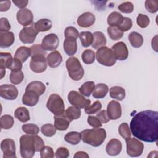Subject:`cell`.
Here are the masks:
<instances>
[{
  "mask_svg": "<svg viewBox=\"0 0 158 158\" xmlns=\"http://www.w3.org/2000/svg\"><path fill=\"white\" fill-rule=\"evenodd\" d=\"M130 129L139 140L153 143L158 139V112L146 110L137 113L131 119Z\"/></svg>",
  "mask_w": 158,
  "mask_h": 158,
  "instance_id": "cell-1",
  "label": "cell"
},
{
  "mask_svg": "<svg viewBox=\"0 0 158 158\" xmlns=\"http://www.w3.org/2000/svg\"><path fill=\"white\" fill-rule=\"evenodd\" d=\"M44 146L43 139L37 135H23L20 138V152L23 158H31L35 152H39Z\"/></svg>",
  "mask_w": 158,
  "mask_h": 158,
  "instance_id": "cell-2",
  "label": "cell"
},
{
  "mask_svg": "<svg viewBox=\"0 0 158 158\" xmlns=\"http://www.w3.org/2000/svg\"><path fill=\"white\" fill-rule=\"evenodd\" d=\"M82 141L94 147L101 146L106 138V131L104 128H94L92 129H86L81 133Z\"/></svg>",
  "mask_w": 158,
  "mask_h": 158,
  "instance_id": "cell-3",
  "label": "cell"
},
{
  "mask_svg": "<svg viewBox=\"0 0 158 158\" xmlns=\"http://www.w3.org/2000/svg\"><path fill=\"white\" fill-rule=\"evenodd\" d=\"M65 64L69 75L73 80L78 81L83 78L85 73L84 69L77 57H69Z\"/></svg>",
  "mask_w": 158,
  "mask_h": 158,
  "instance_id": "cell-4",
  "label": "cell"
},
{
  "mask_svg": "<svg viewBox=\"0 0 158 158\" xmlns=\"http://www.w3.org/2000/svg\"><path fill=\"white\" fill-rule=\"evenodd\" d=\"M97 61L101 65L111 67L116 63V59L114 56L111 49L106 46H103L98 49L96 52Z\"/></svg>",
  "mask_w": 158,
  "mask_h": 158,
  "instance_id": "cell-5",
  "label": "cell"
},
{
  "mask_svg": "<svg viewBox=\"0 0 158 158\" xmlns=\"http://www.w3.org/2000/svg\"><path fill=\"white\" fill-rule=\"evenodd\" d=\"M46 107L54 115H60L65 112V104L62 98L57 94H51L47 101Z\"/></svg>",
  "mask_w": 158,
  "mask_h": 158,
  "instance_id": "cell-6",
  "label": "cell"
},
{
  "mask_svg": "<svg viewBox=\"0 0 158 158\" xmlns=\"http://www.w3.org/2000/svg\"><path fill=\"white\" fill-rule=\"evenodd\" d=\"M125 139L127 153L130 157L140 156L144 150V144L138 139L133 138H127Z\"/></svg>",
  "mask_w": 158,
  "mask_h": 158,
  "instance_id": "cell-7",
  "label": "cell"
},
{
  "mask_svg": "<svg viewBox=\"0 0 158 158\" xmlns=\"http://www.w3.org/2000/svg\"><path fill=\"white\" fill-rule=\"evenodd\" d=\"M68 100L72 106L85 109L91 104V100L86 99L83 95L76 91H71L67 96Z\"/></svg>",
  "mask_w": 158,
  "mask_h": 158,
  "instance_id": "cell-8",
  "label": "cell"
},
{
  "mask_svg": "<svg viewBox=\"0 0 158 158\" xmlns=\"http://www.w3.org/2000/svg\"><path fill=\"white\" fill-rule=\"evenodd\" d=\"M38 31L35 28V23L30 27H23L19 33V39L24 44H31L36 39Z\"/></svg>",
  "mask_w": 158,
  "mask_h": 158,
  "instance_id": "cell-9",
  "label": "cell"
},
{
  "mask_svg": "<svg viewBox=\"0 0 158 158\" xmlns=\"http://www.w3.org/2000/svg\"><path fill=\"white\" fill-rule=\"evenodd\" d=\"M47 60L44 55L32 56L30 62V68L35 73L44 72L47 69Z\"/></svg>",
  "mask_w": 158,
  "mask_h": 158,
  "instance_id": "cell-10",
  "label": "cell"
},
{
  "mask_svg": "<svg viewBox=\"0 0 158 158\" xmlns=\"http://www.w3.org/2000/svg\"><path fill=\"white\" fill-rule=\"evenodd\" d=\"M1 149L3 152V158L16 157V148L15 142L10 138L4 139L1 141Z\"/></svg>",
  "mask_w": 158,
  "mask_h": 158,
  "instance_id": "cell-11",
  "label": "cell"
},
{
  "mask_svg": "<svg viewBox=\"0 0 158 158\" xmlns=\"http://www.w3.org/2000/svg\"><path fill=\"white\" fill-rule=\"evenodd\" d=\"M116 60H125L128 57V50L127 45L122 41H119L112 46L111 48Z\"/></svg>",
  "mask_w": 158,
  "mask_h": 158,
  "instance_id": "cell-12",
  "label": "cell"
},
{
  "mask_svg": "<svg viewBox=\"0 0 158 158\" xmlns=\"http://www.w3.org/2000/svg\"><path fill=\"white\" fill-rule=\"evenodd\" d=\"M59 44L58 36L54 33H50L45 36L42 40L41 46L45 51H55Z\"/></svg>",
  "mask_w": 158,
  "mask_h": 158,
  "instance_id": "cell-13",
  "label": "cell"
},
{
  "mask_svg": "<svg viewBox=\"0 0 158 158\" xmlns=\"http://www.w3.org/2000/svg\"><path fill=\"white\" fill-rule=\"evenodd\" d=\"M18 89L14 85H2L0 86V96L7 100H14L18 96Z\"/></svg>",
  "mask_w": 158,
  "mask_h": 158,
  "instance_id": "cell-14",
  "label": "cell"
},
{
  "mask_svg": "<svg viewBox=\"0 0 158 158\" xmlns=\"http://www.w3.org/2000/svg\"><path fill=\"white\" fill-rule=\"evenodd\" d=\"M16 17L19 23L24 27L33 23V15L32 12L28 9L24 8L19 10L17 12Z\"/></svg>",
  "mask_w": 158,
  "mask_h": 158,
  "instance_id": "cell-15",
  "label": "cell"
},
{
  "mask_svg": "<svg viewBox=\"0 0 158 158\" xmlns=\"http://www.w3.org/2000/svg\"><path fill=\"white\" fill-rule=\"evenodd\" d=\"M107 113L110 120H117L122 115L120 104L114 100L110 101L107 107Z\"/></svg>",
  "mask_w": 158,
  "mask_h": 158,
  "instance_id": "cell-16",
  "label": "cell"
},
{
  "mask_svg": "<svg viewBox=\"0 0 158 158\" xmlns=\"http://www.w3.org/2000/svg\"><path fill=\"white\" fill-rule=\"evenodd\" d=\"M122 144L121 141L115 138L111 139L107 144L106 151L108 155L110 156H115L119 154L122 151Z\"/></svg>",
  "mask_w": 158,
  "mask_h": 158,
  "instance_id": "cell-17",
  "label": "cell"
},
{
  "mask_svg": "<svg viewBox=\"0 0 158 158\" xmlns=\"http://www.w3.org/2000/svg\"><path fill=\"white\" fill-rule=\"evenodd\" d=\"M95 15L89 12H86L81 14L77 19L78 25L83 28H88L92 26L95 22Z\"/></svg>",
  "mask_w": 158,
  "mask_h": 158,
  "instance_id": "cell-18",
  "label": "cell"
},
{
  "mask_svg": "<svg viewBox=\"0 0 158 158\" xmlns=\"http://www.w3.org/2000/svg\"><path fill=\"white\" fill-rule=\"evenodd\" d=\"M54 127L58 130H66L69 127L70 123L72 122L66 115L65 113L60 115H54Z\"/></svg>",
  "mask_w": 158,
  "mask_h": 158,
  "instance_id": "cell-19",
  "label": "cell"
},
{
  "mask_svg": "<svg viewBox=\"0 0 158 158\" xmlns=\"http://www.w3.org/2000/svg\"><path fill=\"white\" fill-rule=\"evenodd\" d=\"M39 100V95L32 90L25 91L22 96V103L28 106H34L36 105Z\"/></svg>",
  "mask_w": 158,
  "mask_h": 158,
  "instance_id": "cell-20",
  "label": "cell"
},
{
  "mask_svg": "<svg viewBox=\"0 0 158 158\" xmlns=\"http://www.w3.org/2000/svg\"><path fill=\"white\" fill-rule=\"evenodd\" d=\"M48 65L51 68H56L60 65L62 62V57L57 51H54L47 56Z\"/></svg>",
  "mask_w": 158,
  "mask_h": 158,
  "instance_id": "cell-21",
  "label": "cell"
},
{
  "mask_svg": "<svg viewBox=\"0 0 158 158\" xmlns=\"http://www.w3.org/2000/svg\"><path fill=\"white\" fill-rule=\"evenodd\" d=\"M15 40L14 35L11 31L1 32L0 46L2 48H6L11 46Z\"/></svg>",
  "mask_w": 158,
  "mask_h": 158,
  "instance_id": "cell-22",
  "label": "cell"
},
{
  "mask_svg": "<svg viewBox=\"0 0 158 158\" xmlns=\"http://www.w3.org/2000/svg\"><path fill=\"white\" fill-rule=\"evenodd\" d=\"M93 40L92 47L95 49H98L106 44L107 40L103 33L101 31H95L93 33Z\"/></svg>",
  "mask_w": 158,
  "mask_h": 158,
  "instance_id": "cell-23",
  "label": "cell"
},
{
  "mask_svg": "<svg viewBox=\"0 0 158 158\" xmlns=\"http://www.w3.org/2000/svg\"><path fill=\"white\" fill-rule=\"evenodd\" d=\"M63 47L65 53L68 56H72L74 55L77 51V40L73 38H65Z\"/></svg>",
  "mask_w": 158,
  "mask_h": 158,
  "instance_id": "cell-24",
  "label": "cell"
},
{
  "mask_svg": "<svg viewBox=\"0 0 158 158\" xmlns=\"http://www.w3.org/2000/svg\"><path fill=\"white\" fill-rule=\"evenodd\" d=\"M31 51L30 48L26 46L19 47L15 52L14 58L19 59L22 63L25 62L27 59L31 56Z\"/></svg>",
  "mask_w": 158,
  "mask_h": 158,
  "instance_id": "cell-25",
  "label": "cell"
},
{
  "mask_svg": "<svg viewBox=\"0 0 158 158\" xmlns=\"http://www.w3.org/2000/svg\"><path fill=\"white\" fill-rule=\"evenodd\" d=\"M109 91V88L107 85L104 83L97 84L93 92V96L96 99H101L104 98Z\"/></svg>",
  "mask_w": 158,
  "mask_h": 158,
  "instance_id": "cell-26",
  "label": "cell"
},
{
  "mask_svg": "<svg viewBox=\"0 0 158 158\" xmlns=\"http://www.w3.org/2000/svg\"><path fill=\"white\" fill-rule=\"evenodd\" d=\"M32 90L36 92L39 96L42 95L46 90V86L43 83L40 81H33L30 82L26 87L25 91Z\"/></svg>",
  "mask_w": 158,
  "mask_h": 158,
  "instance_id": "cell-27",
  "label": "cell"
},
{
  "mask_svg": "<svg viewBox=\"0 0 158 158\" xmlns=\"http://www.w3.org/2000/svg\"><path fill=\"white\" fill-rule=\"evenodd\" d=\"M15 117L22 123H25L30 119L28 110L24 107H19L14 112Z\"/></svg>",
  "mask_w": 158,
  "mask_h": 158,
  "instance_id": "cell-28",
  "label": "cell"
},
{
  "mask_svg": "<svg viewBox=\"0 0 158 158\" xmlns=\"http://www.w3.org/2000/svg\"><path fill=\"white\" fill-rule=\"evenodd\" d=\"M128 40L131 46L136 48H140L144 42L143 37L142 35L136 31H132L129 34Z\"/></svg>",
  "mask_w": 158,
  "mask_h": 158,
  "instance_id": "cell-29",
  "label": "cell"
},
{
  "mask_svg": "<svg viewBox=\"0 0 158 158\" xmlns=\"http://www.w3.org/2000/svg\"><path fill=\"white\" fill-rule=\"evenodd\" d=\"M52 23L48 19H41L35 23V28L38 32L47 31L52 27Z\"/></svg>",
  "mask_w": 158,
  "mask_h": 158,
  "instance_id": "cell-30",
  "label": "cell"
},
{
  "mask_svg": "<svg viewBox=\"0 0 158 158\" xmlns=\"http://www.w3.org/2000/svg\"><path fill=\"white\" fill-rule=\"evenodd\" d=\"M109 95L112 98L122 101L125 98V90L121 86H112L109 89Z\"/></svg>",
  "mask_w": 158,
  "mask_h": 158,
  "instance_id": "cell-31",
  "label": "cell"
},
{
  "mask_svg": "<svg viewBox=\"0 0 158 158\" xmlns=\"http://www.w3.org/2000/svg\"><path fill=\"white\" fill-rule=\"evenodd\" d=\"M122 15L116 11L111 12L107 17V22L110 26L118 27L123 19Z\"/></svg>",
  "mask_w": 158,
  "mask_h": 158,
  "instance_id": "cell-32",
  "label": "cell"
},
{
  "mask_svg": "<svg viewBox=\"0 0 158 158\" xmlns=\"http://www.w3.org/2000/svg\"><path fill=\"white\" fill-rule=\"evenodd\" d=\"M79 38L81 43L83 47L87 48L92 44L93 40V35L91 32L88 31H81L80 33Z\"/></svg>",
  "mask_w": 158,
  "mask_h": 158,
  "instance_id": "cell-33",
  "label": "cell"
},
{
  "mask_svg": "<svg viewBox=\"0 0 158 158\" xmlns=\"http://www.w3.org/2000/svg\"><path fill=\"white\" fill-rule=\"evenodd\" d=\"M94 87H95L94 83L92 81H89L84 83L78 88V90L82 95L86 97H89L91 94L93 93Z\"/></svg>",
  "mask_w": 158,
  "mask_h": 158,
  "instance_id": "cell-34",
  "label": "cell"
},
{
  "mask_svg": "<svg viewBox=\"0 0 158 158\" xmlns=\"http://www.w3.org/2000/svg\"><path fill=\"white\" fill-rule=\"evenodd\" d=\"M107 31L110 38L114 41L118 40L123 36V32L116 26H109Z\"/></svg>",
  "mask_w": 158,
  "mask_h": 158,
  "instance_id": "cell-35",
  "label": "cell"
},
{
  "mask_svg": "<svg viewBox=\"0 0 158 158\" xmlns=\"http://www.w3.org/2000/svg\"><path fill=\"white\" fill-rule=\"evenodd\" d=\"M64 138L66 142L72 145L78 144L81 139L80 133L77 131H70L67 133L65 135Z\"/></svg>",
  "mask_w": 158,
  "mask_h": 158,
  "instance_id": "cell-36",
  "label": "cell"
},
{
  "mask_svg": "<svg viewBox=\"0 0 158 158\" xmlns=\"http://www.w3.org/2000/svg\"><path fill=\"white\" fill-rule=\"evenodd\" d=\"M66 115L67 117L71 120H77L81 116V110L80 108L76 107V106H70L69 107L65 112Z\"/></svg>",
  "mask_w": 158,
  "mask_h": 158,
  "instance_id": "cell-37",
  "label": "cell"
},
{
  "mask_svg": "<svg viewBox=\"0 0 158 158\" xmlns=\"http://www.w3.org/2000/svg\"><path fill=\"white\" fill-rule=\"evenodd\" d=\"M14 123V118L10 115H4L0 118L1 128L4 130L11 128Z\"/></svg>",
  "mask_w": 158,
  "mask_h": 158,
  "instance_id": "cell-38",
  "label": "cell"
},
{
  "mask_svg": "<svg viewBox=\"0 0 158 158\" xmlns=\"http://www.w3.org/2000/svg\"><path fill=\"white\" fill-rule=\"evenodd\" d=\"M95 52L91 49L85 50L81 54V59L83 62L86 64H91L95 60Z\"/></svg>",
  "mask_w": 158,
  "mask_h": 158,
  "instance_id": "cell-39",
  "label": "cell"
},
{
  "mask_svg": "<svg viewBox=\"0 0 158 158\" xmlns=\"http://www.w3.org/2000/svg\"><path fill=\"white\" fill-rule=\"evenodd\" d=\"M13 59L9 52H0V68H7L10 62Z\"/></svg>",
  "mask_w": 158,
  "mask_h": 158,
  "instance_id": "cell-40",
  "label": "cell"
},
{
  "mask_svg": "<svg viewBox=\"0 0 158 158\" xmlns=\"http://www.w3.org/2000/svg\"><path fill=\"white\" fill-rule=\"evenodd\" d=\"M56 130L54 125L50 123L44 124L41 127V132L44 136L47 137L54 136L56 133Z\"/></svg>",
  "mask_w": 158,
  "mask_h": 158,
  "instance_id": "cell-41",
  "label": "cell"
},
{
  "mask_svg": "<svg viewBox=\"0 0 158 158\" xmlns=\"http://www.w3.org/2000/svg\"><path fill=\"white\" fill-rule=\"evenodd\" d=\"M22 129L24 133L28 135H37L39 133L40 129L37 125L33 123L24 124L22 127Z\"/></svg>",
  "mask_w": 158,
  "mask_h": 158,
  "instance_id": "cell-42",
  "label": "cell"
},
{
  "mask_svg": "<svg viewBox=\"0 0 158 158\" xmlns=\"http://www.w3.org/2000/svg\"><path fill=\"white\" fill-rule=\"evenodd\" d=\"M24 75L22 70L17 72H11L10 73V81L14 85L20 84L23 80Z\"/></svg>",
  "mask_w": 158,
  "mask_h": 158,
  "instance_id": "cell-43",
  "label": "cell"
},
{
  "mask_svg": "<svg viewBox=\"0 0 158 158\" xmlns=\"http://www.w3.org/2000/svg\"><path fill=\"white\" fill-rule=\"evenodd\" d=\"M102 108V104L99 101H96L93 104L85 109V112L88 115L94 114L98 112Z\"/></svg>",
  "mask_w": 158,
  "mask_h": 158,
  "instance_id": "cell-44",
  "label": "cell"
},
{
  "mask_svg": "<svg viewBox=\"0 0 158 158\" xmlns=\"http://www.w3.org/2000/svg\"><path fill=\"white\" fill-rule=\"evenodd\" d=\"M118 133L124 139L131 137V133L127 123H122L118 127Z\"/></svg>",
  "mask_w": 158,
  "mask_h": 158,
  "instance_id": "cell-45",
  "label": "cell"
},
{
  "mask_svg": "<svg viewBox=\"0 0 158 158\" xmlns=\"http://www.w3.org/2000/svg\"><path fill=\"white\" fill-rule=\"evenodd\" d=\"M136 23L139 27L144 28L149 25L150 23V19L146 15L139 14L136 18Z\"/></svg>",
  "mask_w": 158,
  "mask_h": 158,
  "instance_id": "cell-46",
  "label": "cell"
},
{
  "mask_svg": "<svg viewBox=\"0 0 158 158\" xmlns=\"http://www.w3.org/2000/svg\"><path fill=\"white\" fill-rule=\"evenodd\" d=\"M79 32L77 29L73 27H67L65 30V38H73L77 40L79 37Z\"/></svg>",
  "mask_w": 158,
  "mask_h": 158,
  "instance_id": "cell-47",
  "label": "cell"
},
{
  "mask_svg": "<svg viewBox=\"0 0 158 158\" xmlns=\"http://www.w3.org/2000/svg\"><path fill=\"white\" fill-rule=\"evenodd\" d=\"M132 25H133V22L131 19L128 17H123L121 23L117 27L123 32H124L129 30L132 27Z\"/></svg>",
  "mask_w": 158,
  "mask_h": 158,
  "instance_id": "cell-48",
  "label": "cell"
},
{
  "mask_svg": "<svg viewBox=\"0 0 158 158\" xmlns=\"http://www.w3.org/2000/svg\"><path fill=\"white\" fill-rule=\"evenodd\" d=\"M145 7L149 12L156 13L158 10V1L146 0L145 1Z\"/></svg>",
  "mask_w": 158,
  "mask_h": 158,
  "instance_id": "cell-49",
  "label": "cell"
},
{
  "mask_svg": "<svg viewBox=\"0 0 158 158\" xmlns=\"http://www.w3.org/2000/svg\"><path fill=\"white\" fill-rule=\"evenodd\" d=\"M118 9L122 12L129 14V13H131L133 11L134 6L132 2L130 1H127L120 4L118 6Z\"/></svg>",
  "mask_w": 158,
  "mask_h": 158,
  "instance_id": "cell-50",
  "label": "cell"
},
{
  "mask_svg": "<svg viewBox=\"0 0 158 158\" xmlns=\"http://www.w3.org/2000/svg\"><path fill=\"white\" fill-rule=\"evenodd\" d=\"M54 156V151L49 146H44L40 151V157L41 158H52Z\"/></svg>",
  "mask_w": 158,
  "mask_h": 158,
  "instance_id": "cell-51",
  "label": "cell"
},
{
  "mask_svg": "<svg viewBox=\"0 0 158 158\" xmlns=\"http://www.w3.org/2000/svg\"><path fill=\"white\" fill-rule=\"evenodd\" d=\"M30 49H31V57L34 56H38V55L45 56L47 54L46 51L43 48L41 44H34L31 46Z\"/></svg>",
  "mask_w": 158,
  "mask_h": 158,
  "instance_id": "cell-52",
  "label": "cell"
},
{
  "mask_svg": "<svg viewBox=\"0 0 158 158\" xmlns=\"http://www.w3.org/2000/svg\"><path fill=\"white\" fill-rule=\"evenodd\" d=\"M22 68V62L16 58H13L10 64L7 67V69L10 70L12 72H17L21 70Z\"/></svg>",
  "mask_w": 158,
  "mask_h": 158,
  "instance_id": "cell-53",
  "label": "cell"
},
{
  "mask_svg": "<svg viewBox=\"0 0 158 158\" xmlns=\"http://www.w3.org/2000/svg\"><path fill=\"white\" fill-rule=\"evenodd\" d=\"M11 28L9 22L7 18L1 17L0 19V31L7 32Z\"/></svg>",
  "mask_w": 158,
  "mask_h": 158,
  "instance_id": "cell-54",
  "label": "cell"
},
{
  "mask_svg": "<svg viewBox=\"0 0 158 158\" xmlns=\"http://www.w3.org/2000/svg\"><path fill=\"white\" fill-rule=\"evenodd\" d=\"M69 156V151L65 147L59 148L55 152V157L57 158H67Z\"/></svg>",
  "mask_w": 158,
  "mask_h": 158,
  "instance_id": "cell-55",
  "label": "cell"
},
{
  "mask_svg": "<svg viewBox=\"0 0 158 158\" xmlns=\"http://www.w3.org/2000/svg\"><path fill=\"white\" fill-rule=\"evenodd\" d=\"M87 122L88 124L93 128H99L102 126V123L96 117L94 116L89 115L88 117Z\"/></svg>",
  "mask_w": 158,
  "mask_h": 158,
  "instance_id": "cell-56",
  "label": "cell"
},
{
  "mask_svg": "<svg viewBox=\"0 0 158 158\" xmlns=\"http://www.w3.org/2000/svg\"><path fill=\"white\" fill-rule=\"evenodd\" d=\"M96 117L100 120L102 123H106L109 122L110 118L107 115V110H102L96 114Z\"/></svg>",
  "mask_w": 158,
  "mask_h": 158,
  "instance_id": "cell-57",
  "label": "cell"
},
{
  "mask_svg": "<svg viewBox=\"0 0 158 158\" xmlns=\"http://www.w3.org/2000/svg\"><path fill=\"white\" fill-rule=\"evenodd\" d=\"M10 1H5L0 2V11L6 12L7 11L10 7Z\"/></svg>",
  "mask_w": 158,
  "mask_h": 158,
  "instance_id": "cell-58",
  "label": "cell"
},
{
  "mask_svg": "<svg viewBox=\"0 0 158 158\" xmlns=\"http://www.w3.org/2000/svg\"><path fill=\"white\" fill-rule=\"evenodd\" d=\"M12 2L19 8L24 9L27 6V5L28 3V1L27 0H14L12 1Z\"/></svg>",
  "mask_w": 158,
  "mask_h": 158,
  "instance_id": "cell-59",
  "label": "cell"
},
{
  "mask_svg": "<svg viewBox=\"0 0 158 158\" xmlns=\"http://www.w3.org/2000/svg\"><path fill=\"white\" fill-rule=\"evenodd\" d=\"M73 157L75 158H88L89 155L84 151H77L73 156Z\"/></svg>",
  "mask_w": 158,
  "mask_h": 158,
  "instance_id": "cell-60",
  "label": "cell"
},
{
  "mask_svg": "<svg viewBox=\"0 0 158 158\" xmlns=\"http://www.w3.org/2000/svg\"><path fill=\"white\" fill-rule=\"evenodd\" d=\"M157 36L156 35L152 40L151 41V44H152V49L156 51L157 52Z\"/></svg>",
  "mask_w": 158,
  "mask_h": 158,
  "instance_id": "cell-61",
  "label": "cell"
},
{
  "mask_svg": "<svg viewBox=\"0 0 158 158\" xmlns=\"http://www.w3.org/2000/svg\"><path fill=\"white\" fill-rule=\"evenodd\" d=\"M0 72H1V79H2L4 76L5 75V73H6V69H4V68H0Z\"/></svg>",
  "mask_w": 158,
  "mask_h": 158,
  "instance_id": "cell-62",
  "label": "cell"
},
{
  "mask_svg": "<svg viewBox=\"0 0 158 158\" xmlns=\"http://www.w3.org/2000/svg\"><path fill=\"white\" fill-rule=\"evenodd\" d=\"M157 151H152L151 152H150L148 156V157H153V155L155 154H157Z\"/></svg>",
  "mask_w": 158,
  "mask_h": 158,
  "instance_id": "cell-63",
  "label": "cell"
}]
</instances>
